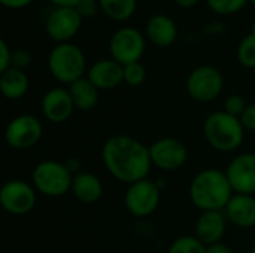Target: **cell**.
Instances as JSON below:
<instances>
[{"instance_id": "obj_1", "label": "cell", "mask_w": 255, "mask_h": 253, "mask_svg": "<svg viewBox=\"0 0 255 253\" xmlns=\"http://www.w3.org/2000/svg\"><path fill=\"white\" fill-rule=\"evenodd\" d=\"M102 155L111 174L126 183L143 180L152 163L149 149L127 136L111 137L105 143Z\"/></svg>"}, {"instance_id": "obj_2", "label": "cell", "mask_w": 255, "mask_h": 253, "mask_svg": "<svg viewBox=\"0 0 255 253\" xmlns=\"http://www.w3.org/2000/svg\"><path fill=\"white\" fill-rule=\"evenodd\" d=\"M232 185L227 174L220 170H205L199 173L190 186L191 201L205 212H218L227 207L232 200Z\"/></svg>"}, {"instance_id": "obj_3", "label": "cell", "mask_w": 255, "mask_h": 253, "mask_svg": "<svg viewBox=\"0 0 255 253\" xmlns=\"http://www.w3.org/2000/svg\"><path fill=\"white\" fill-rule=\"evenodd\" d=\"M48 67L52 76L63 84H73L82 79L87 61L84 52L73 43H57L48 57Z\"/></svg>"}, {"instance_id": "obj_4", "label": "cell", "mask_w": 255, "mask_h": 253, "mask_svg": "<svg viewBox=\"0 0 255 253\" xmlns=\"http://www.w3.org/2000/svg\"><path fill=\"white\" fill-rule=\"evenodd\" d=\"M205 136L215 149L223 152L235 151L244 140V125L239 118L227 112H217L206 119Z\"/></svg>"}, {"instance_id": "obj_5", "label": "cell", "mask_w": 255, "mask_h": 253, "mask_svg": "<svg viewBox=\"0 0 255 253\" xmlns=\"http://www.w3.org/2000/svg\"><path fill=\"white\" fill-rule=\"evenodd\" d=\"M145 37L136 27L118 28L109 40V52L112 60L121 66L137 63L145 52Z\"/></svg>"}, {"instance_id": "obj_6", "label": "cell", "mask_w": 255, "mask_h": 253, "mask_svg": "<svg viewBox=\"0 0 255 253\" xmlns=\"http://www.w3.org/2000/svg\"><path fill=\"white\" fill-rule=\"evenodd\" d=\"M33 182L42 194L60 197L69 191L73 180L67 167L55 161H45L34 169Z\"/></svg>"}, {"instance_id": "obj_7", "label": "cell", "mask_w": 255, "mask_h": 253, "mask_svg": "<svg viewBox=\"0 0 255 253\" xmlns=\"http://www.w3.org/2000/svg\"><path fill=\"white\" fill-rule=\"evenodd\" d=\"M223 89V76L212 66H200L194 69L187 79V91L197 101H211L220 95Z\"/></svg>"}, {"instance_id": "obj_8", "label": "cell", "mask_w": 255, "mask_h": 253, "mask_svg": "<svg viewBox=\"0 0 255 253\" xmlns=\"http://www.w3.org/2000/svg\"><path fill=\"white\" fill-rule=\"evenodd\" d=\"M82 21L84 19L75 7H54L46 16L45 30L52 40L67 43L78 34Z\"/></svg>"}, {"instance_id": "obj_9", "label": "cell", "mask_w": 255, "mask_h": 253, "mask_svg": "<svg viewBox=\"0 0 255 253\" xmlns=\"http://www.w3.org/2000/svg\"><path fill=\"white\" fill-rule=\"evenodd\" d=\"M160 194L155 183L151 180H139L131 183L126 194V206L134 216H148L158 206Z\"/></svg>"}, {"instance_id": "obj_10", "label": "cell", "mask_w": 255, "mask_h": 253, "mask_svg": "<svg viewBox=\"0 0 255 253\" xmlns=\"http://www.w3.org/2000/svg\"><path fill=\"white\" fill-rule=\"evenodd\" d=\"M6 142L16 149H25L36 145L42 136V124L30 115H21L9 122L6 128Z\"/></svg>"}, {"instance_id": "obj_11", "label": "cell", "mask_w": 255, "mask_h": 253, "mask_svg": "<svg viewBox=\"0 0 255 253\" xmlns=\"http://www.w3.org/2000/svg\"><path fill=\"white\" fill-rule=\"evenodd\" d=\"M36 203L34 191L24 182H7L0 191L1 207L12 215H24L33 209Z\"/></svg>"}, {"instance_id": "obj_12", "label": "cell", "mask_w": 255, "mask_h": 253, "mask_svg": "<svg viewBox=\"0 0 255 253\" xmlns=\"http://www.w3.org/2000/svg\"><path fill=\"white\" fill-rule=\"evenodd\" d=\"M227 179L238 194L255 192V154H244L235 158L227 169Z\"/></svg>"}, {"instance_id": "obj_13", "label": "cell", "mask_w": 255, "mask_h": 253, "mask_svg": "<svg viewBox=\"0 0 255 253\" xmlns=\"http://www.w3.org/2000/svg\"><path fill=\"white\" fill-rule=\"evenodd\" d=\"M151 161L163 170H178L187 160L185 146L176 139H161L149 148Z\"/></svg>"}, {"instance_id": "obj_14", "label": "cell", "mask_w": 255, "mask_h": 253, "mask_svg": "<svg viewBox=\"0 0 255 253\" xmlns=\"http://www.w3.org/2000/svg\"><path fill=\"white\" fill-rule=\"evenodd\" d=\"M145 33L152 45L167 48L178 39V25L172 16L166 13H155L146 21Z\"/></svg>"}, {"instance_id": "obj_15", "label": "cell", "mask_w": 255, "mask_h": 253, "mask_svg": "<svg viewBox=\"0 0 255 253\" xmlns=\"http://www.w3.org/2000/svg\"><path fill=\"white\" fill-rule=\"evenodd\" d=\"M88 81L97 89H112L124 82V66L115 60H100L88 70Z\"/></svg>"}, {"instance_id": "obj_16", "label": "cell", "mask_w": 255, "mask_h": 253, "mask_svg": "<svg viewBox=\"0 0 255 253\" xmlns=\"http://www.w3.org/2000/svg\"><path fill=\"white\" fill-rule=\"evenodd\" d=\"M73 100L70 92L63 88H54L48 91L42 100V110L43 115L51 122H63L66 121L73 112Z\"/></svg>"}, {"instance_id": "obj_17", "label": "cell", "mask_w": 255, "mask_h": 253, "mask_svg": "<svg viewBox=\"0 0 255 253\" xmlns=\"http://www.w3.org/2000/svg\"><path fill=\"white\" fill-rule=\"evenodd\" d=\"M226 209L229 219L235 225H239L242 228L255 225V200L251 195L238 194L232 197Z\"/></svg>"}, {"instance_id": "obj_18", "label": "cell", "mask_w": 255, "mask_h": 253, "mask_svg": "<svg viewBox=\"0 0 255 253\" xmlns=\"http://www.w3.org/2000/svg\"><path fill=\"white\" fill-rule=\"evenodd\" d=\"M196 231L203 245H215L226 231V221L220 212H205L197 221Z\"/></svg>"}, {"instance_id": "obj_19", "label": "cell", "mask_w": 255, "mask_h": 253, "mask_svg": "<svg viewBox=\"0 0 255 253\" xmlns=\"http://www.w3.org/2000/svg\"><path fill=\"white\" fill-rule=\"evenodd\" d=\"M0 89L6 98H21L28 89V78L24 70L10 67L0 76Z\"/></svg>"}, {"instance_id": "obj_20", "label": "cell", "mask_w": 255, "mask_h": 253, "mask_svg": "<svg viewBox=\"0 0 255 253\" xmlns=\"http://www.w3.org/2000/svg\"><path fill=\"white\" fill-rule=\"evenodd\" d=\"M72 191L75 197L82 203H94L103 192L100 180L90 173L78 174L72 182Z\"/></svg>"}, {"instance_id": "obj_21", "label": "cell", "mask_w": 255, "mask_h": 253, "mask_svg": "<svg viewBox=\"0 0 255 253\" xmlns=\"http://www.w3.org/2000/svg\"><path fill=\"white\" fill-rule=\"evenodd\" d=\"M70 97L73 104L81 110H90L97 104V88L88 81V78H82L70 85Z\"/></svg>"}, {"instance_id": "obj_22", "label": "cell", "mask_w": 255, "mask_h": 253, "mask_svg": "<svg viewBox=\"0 0 255 253\" xmlns=\"http://www.w3.org/2000/svg\"><path fill=\"white\" fill-rule=\"evenodd\" d=\"M100 10L112 21L124 22L130 19L136 9L137 0H97Z\"/></svg>"}, {"instance_id": "obj_23", "label": "cell", "mask_w": 255, "mask_h": 253, "mask_svg": "<svg viewBox=\"0 0 255 253\" xmlns=\"http://www.w3.org/2000/svg\"><path fill=\"white\" fill-rule=\"evenodd\" d=\"M206 3L214 13L220 16H229L241 12L250 3V0H206Z\"/></svg>"}, {"instance_id": "obj_24", "label": "cell", "mask_w": 255, "mask_h": 253, "mask_svg": "<svg viewBox=\"0 0 255 253\" xmlns=\"http://www.w3.org/2000/svg\"><path fill=\"white\" fill-rule=\"evenodd\" d=\"M238 60L242 66L255 69V33L247 34L238 46Z\"/></svg>"}, {"instance_id": "obj_25", "label": "cell", "mask_w": 255, "mask_h": 253, "mask_svg": "<svg viewBox=\"0 0 255 253\" xmlns=\"http://www.w3.org/2000/svg\"><path fill=\"white\" fill-rule=\"evenodd\" d=\"M169 253H206V249L199 239L181 237L170 246Z\"/></svg>"}, {"instance_id": "obj_26", "label": "cell", "mask_w": 255, "mask_h": 253, "mask_svg": "<svg viewBox=\"0 0 255 253\" xmlns=\"http://www.w3.org/2000/svg\"><path fill=\"white\" fill-rule=\"evenodd\" d=\"M145 81V67L137 61L124 66V82L130 86H137Z\"/></svg>"}, {"instance_id": "obj_27", "label": "cell", "mask_w": 255, "mask_h": 253, "mask_svg": "<svg viewBox=\"0 0 255 253\" xmlns=\"http://www.w3.org/2000/svg\"><path fill=\"white\" fill-rule=\"evenodd\" d=\"M75 9L81 15L82 19H91L97 15V12L100 10V6L97 0H79L75 4Z\"/></svg>"}, {"instance_id": "obj_28", "label": "cell", "mask_w": 255, "mask_h": 253, "mask_svg": "<svg viewBox=\"0 0 255 253\" xmlns=\"http://www.w3.org/2000/svg\"><path fill=\"white\" fill-rule=\"evenodd\" d=\"M226 112L232 116H239L244 113V110L247 109V104H245V100L239 95H230L227 100H226Z\"/></svg>"}, {"instance_id": "obj_29", "label": "cell", "mask_w": 255, "mask_h": 253, "mask_svg": "<svg viewBox=\"0 0 255 253\" xmlns=\"http://www.w3.org/2000/svg\"><path fill=\"white\" fill-rule=\"evenodd\" d=\"M31 63V54L25 49H15L12 52V67L24 70Z\"/></svg>"}, {"instance_id": "obj_30", "label": "cell", "mask_w": 255, "mask_h": 253, "mask_svg": "<svg viewBox=\"0 0 255 253\" xmlns=\"http://www.w3.org/2000/svg\"><path fill=\"white\" fill-rule=\"evenodd\" d=\"M12 52L6 40H0V72H6L12 67Z\"/></svg>"}, {"instance_id": "obj_31", "label": "cell", "mask_w": 255, "mask_h": 253, "mask_svg": "<svg viewBox=\"0 0 255 253\" xmlns=\"http://www.w3.org/2000/svg\"><path fill=\"white\" fill-rule=\"evenodd\" d=\"M241 122L245 128L255 131V104L247 106V109L241 115Z\"/></svg>"}, {"instance_id": "obj_32", "label": "cell", "mask_w": 255, "mask_h": 253, "mask_svg": "<svg viewBox=\"0 0 255 253\" xmlns=\"http://www.w3.org/2000/svg\"><path fill=\"white\" fill-rule=\"evenodd\" d=\"M34 0H0V3L12 10H21L25 9L27 6H30Z\"/></svg>"}, {"instance_id": "obj_33", "label": "cell", "mask_w": 255, "mask_h": 253, "mask_svg": "<svg viewBox=\"0 0 255 253\" xmlns=\"http://www.w3.org/2000/svg\"><path fill=\"white\" fill-rule=\"evenodd\" d=\"M226 25L224 22H220V21H212L209 24H206L203 27V33L208 34V36H215V34H221L224 31Z\"/></svg>"}, {"instance_id": "obj_34", "label": "cell", "mask_w": 255, "mask_h": 253, "mask_svg": "<svg viewBox=\"0 0 255 253\" xmlns=\"http://www.w3.org/2000/svg\"><path fill=\"white\" fill-rule=\"evenodd\" d=\"M206 253H232V249L227 248L226 245H221V243H215V245H211Z\"/></svg>"}, {"instance_id": "obj_35", "label": "cell", "mask_w": 255, "mask_h": 253, "mask_svg": "<svg viewBox=\"0 0 255 253\" xmlns=\"http://www.w3.org/2000/svg\"><path fill=\"white\" fill-rule=\"evenodd\" d=\"M49 3H52L55 7H75V4L79 0H48Z\"/></svg>"}, {"instance_id": "obj_36", "label": "cell", "mask_w": 255, "mask_h": 253, "mask_svg": "<svg viewBox=\"0 0 255 253\" xmlns=\"http://www.w3.org/2000/svg\"><path fill=\"white\" fill-rule=\"evenodd\" d=\"M175 4H178L179 7H184V9H190V7H194L200 0H173Z\"/></svg>"}, {"instance_id": "obj_37", "label": "cell", "mask_w": 255, "mask_h": 253, "mask_svg": "<svg viewBox=\"0 0 255 253\" xmlns=\"http://www.w3.org/2000/svg\"><path fill=\"white\" fill-rule=\"evenodd\" d=\"M250 33H255V22L251 24V31H250Z\"/></svg>"}, {"instance_id": "obj_38", "label": "cell", "mask_w": 255, "mask_h": 253, "mask_svg": "<svg viewBox=\"0 0 255 253\" xmlns=\"http://www.w3.org/2000/svg\"><path fill=\"white\" fill-rule=\"evenodd\" d=\"M250 3H251V4L255 7V0H250Z\"/></svg>"}, {"instance_id": "obj_39", "label": "cell", "mask_w": 255, "mask_h": 253, "mask_svg": "<svg viewBox=\"0 0 255 253\" xmlns=\"http://www.w3.org/2000/svg\"><path fill=\"white\" fill-rule=\"evenodd\" d=\"M253 253H255V245H254V252H253Z\"/></svg>"}]
</instances>
